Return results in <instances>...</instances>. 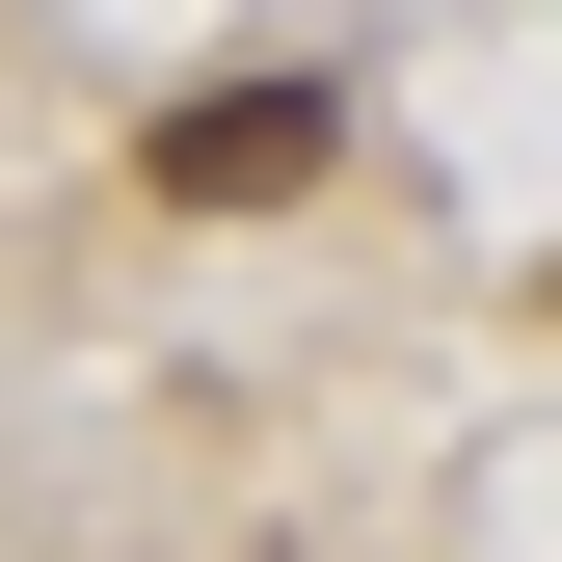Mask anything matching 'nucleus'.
Wrapping results in <instances>:
<instances>
[{"label":"nucleus","instance_id":"1","mask_svg":"<svg viewBox=\"0 0 562 562\" xmlns=\"http://www.w3.org/2000/svg\"><path fill=\"white\" fill-rule=\"evenodd\" d=\"M322 161H348L322 81H188L161 108V188H188V215H268V188H322Z\"/></svg>","mask_w":562,"mask_h":562}]
</instances>
